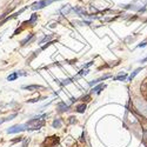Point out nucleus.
Instances as JSON below:
<instances>
[{"label":"nucleus","instance_id":"f257e3e1","mask_svg":"<svg viewBox=\"0 0 147 147\" xmlns=\"http://www.w3.org/2000/svg\"><path fill=\"white\" fill-rule=\"evenodd\" d=\"M27 129V125L26 124H18V125H13L6 129V132L8 134H14V133H19L22 131H26Z\"/></svg>","mask_w":147,"mask_h":147},{"label":"nucleus","instance_id":"f03ea898","mask_svg":"<svg viewBox=\"0 0 147 147\" xmlns=\"http://www.w3.org/2000/svg\"><path fill=\"white\" fill-rule=\"evenodd\" d=\"M54 1H58V0H40V1H38V3H34V4L32 5V9H33V11L41 9V8H44V7L48 6L50 4L54 3Z\"/></svg>","mask_w":147,"mask_h":147},{"label":"nucleus","instance_id":"7ed1b4c3","mask_svg":"<svg viewBox=\"0 0 147 147\" xmlns=\"http://www.w3.org/2000/svg\"><path fill=\"white\" fill-rule=\"evenodd\" d=\"M57 109H58V112H59V113H64V112L68 111V109H69V106L66 105V102L61 101V102H59V104L57 105Z\"/></svg>","mask_w":147,"mask_h":147},{"label":"nucleus","instance_id":"20e7f679","mask_svg":"<svg viewBox=\"0 0 147 147\" xmlns=\"http://www.w3.org/2000/svg\"><path fill=\"white\" fill-rule=\"evenodd\" d=\"M21 88L31 91V92H34V91H38V90H42L44 86H41V85H28V86H22Z\"/></svg>","mask_w":147,"mask_h":147},{"label":"nucleus","instance_id":"39448f33","mask_svg":"<svg viewBox=\"0 0 147 147\" xmlns=\"http://www.w3.org/2000/svg\"><path fill=\"white\" fill-rule=\"evenodd\" d=\"M109 77H111L109 74H106V76H104V77H100V78H98V79H95V80L90 81V82H88V85H90V86H94V85L99 84L100 81H102V80H105V79H107V78H109Z\"/></svg>","mask_w":147,"mask_h":147},{"label":"nucleus","instance_id":"423d86ee","mask_svg":"<svg viewBox=\"0 0 147 147\" xmlns=\"http://www.w3.org/2000/svg\"><path fill=\"white\" fill-rule=\"evenodd\" d=\"M105 87H106V85H105V84H100V85H98V86L93 87V88L91 90V93H100L101 90H104Z\"/></svg>","mask_w":147,"mask_h":147},{"label":"nucleus","instance_id":"0eeeda50","mask_svg":"<svg viewBox=\"0 0 147 147\" xmlns=\"http://www.w3.org/2000/svg\"><path fill=\"white\" fill-rule=\"evenodd\" d=\"M61 126H63V121H61V119H54L53 120V122H52L53 128H60Z\"/></svg>","mask_w":147,"mask_h":147},{"label":"nucleus","instance_id":"6e6552de","mask_svg":"<svg viewBox=\"0 0 147 147\" xmlns=\"http://www.w3.org/2000/svg\"><path fill=\"white\" fill-rule=\"evenodd\" d=\"M71 11H73V8H72V7L69 6V5H66V6H64L63 8L60 9V12H61V13H63L64 16H67V14L69 13Z\"/></svg>","mask_w":147,"mask_h":147},{"label":"nucleus","instance_id":"1a4fd4ad","mask_svg":"<svg viewBox=\"0 0 147 147\" xmlns=\"http://www.w3.org/2000/svg\"><path fill=\"white\" fill-rule=\"evenodd\" d=\"M19 78V73L18 72H13V73H11V74L7 77V81H14Z\"/></svg>","mask_w":147,"mask_h":147},{"label":"nucleus","instance_id":"9d476101","mask_svg":"<svg viewBox=\"0 0 147 147\" xmlns=\"http://www.w3.org/2000/svg\"><path fill=\"white\" fill-rule=\"evenodd\" d=\"M33 38H34V34H33V33H31L28 36H26V38H25V39H24V40L21 41V46H25L27 42L30 44V42H31V40H32Z\"/></svg>","mask_w":147,"mask_h":147},{"label":"nucleus","instance_id":"9b49d317","mask_svg":"<svg viewBox=\"0 0 147 147\" xmlns=\"http://www.w3.org/2000/svg\"><path fill=\"white\" fill-rule=\"evenodd\" d=\"M76 109H77L78 113H84L85 111H86V105H85V104H80V105L77 106Z\"/></svg>","mask_w":147,"mask_h":147},{"label":"nucleus","instance_id":"f8f14e48","mask_svg":"<svg viewBox=\"0 0 147 147\" xmlns=\"http://www.w3.org/2000/svg\"><path fill=\"white\" fill-rule=\"evenodd\" d=\"M73 79H74V78H67V79H65V80H63V81H58V82L61 85V86H65V85H68V84H71Z\"/></svg>","mask_w":147,"mask_h":147},{"label":"nucleus","instance_id":"ddd939ff","mask_svg":"<svg viewBox=\"0 0 147 147\" xmlns=\"http://www.w3.org/2000/svg\"><path fill=\"white\" fill-rule=\"evenodd\" d=\"M38 20V16L36 14H32V18L28 20V21H26V24H30V25H33V24H35V21Z\"/></svg>","mask_w":147,"mask_h":147},{"label":"nucleus","instance_id":"4468645a","mask_svg":"<svg viewBox=\"0 0 147 147\" xmlns=\"http://www.w3.org/2000/svg\"><path fill=\"white\" fill-rule=\"evenodd\" d=\"M140 71H141V68H137V69H136V71H134V72H133V73H132V74H131V76H129V80H132V79H134V77H136V76H137V74H138V73H139V72H140Z\"/></svg>","mask_w":147,"mask_h":147},{"label":"nucleus","instance_id":"2eb2a0df","mask_svg":"<svg viewBox=\"0 0 147 147\" xmlns=\"http://www.w3.org/2000/svg\"><path fill=\"white\" fill-rule=\"evenodd\" d=\"M88 72H90L88 69H85V68H84V69H81V71L78 73V76H86V74H88Z\"/></svg>","mask_w":147,"mask_h":147},{"label":"nucleus","instance_id":"dca6fc26","mask_svg":"<svg viewBox=\"0 0 147 147\" xmlns=\"http://www.w3.org/2000/svg\"><path fill=\"white\" fill-rule=\"evenodd\" d=\"M51 38H52V36H51V35H48V36H45V38H44V39H42V40H41V41H40L39 44H44L45 41H48V40H50Z\"/></svg>","mask_w":147,"mask_h":147},{"label":"nucleus","instance_id":"f3484780","mask_svg":"<svg viewBox=\"0 0 147 147\" xmlns=\"http://www.w3.org/2000/svg\"><path fill=\"white\" fill-rule=\"evenodd\" d=\"M126 77H127L126 74H122V76L117 77V78H115V80H125V79H126Z\"/></svg>","mask_w":147,"mask_h":147},{"label":"nucleus","instance_id":"a211bd4d","mask_svg":"<svg viewBox=\"0 0 147 147\" xmlns=\"http://www.w3.org/2000/svg\"><path fill=\"white\" fill-rule=\"evenodd\" d=\"M74 119H76L74 117H71V118H69V122H71V124H74V122H76Z\"/></svg>","mask_w":147,"mask_h":147},{"label":"nucleus","instance_id":"6ab92c4d","mask_svg":"<svg viewBox=\"0 0 147 147\" xmlns=\"http://www.w3.org/2000/svg\"><path fill=\"white\" fill-rule=\"evenodd\" d=\"M28 142H30V140H25V141H24V145H22V147H27V145H28Z\"/></svg>","mask_w":147,"mask_h":147},{"label":"nucleus","instance_id":"aec40b11","mask_svg":"<svg viewBox=\"0 0 147 147\" xmlns=\"http://www.w3.org/2000/svg\"><path fill=\"white\" fill-rule=\"evenodd\" d=\"M3 122H5V119H1V120H0V125H1Z\"/></svg>","mask_w":147,"mask_h":147},{"label":"nucleus","instance_id":"412c9836","mask_svg":"<svg viewBox=\"0 0 147 147\" xmlns=\"http://www.w3.org/2000/svg\"><path fill=\"white\" fill-rule=\"evenodd\" d=\"M145 61H147V58H145L144 60H141V63H145Z\"/></svg>","mask_w":147,"mask_h":147},{"label":"nucleus","instance_id":"4be33fe9","mask_svg":"<svg viewBox=\"0 0 147 147\" xmlns=\"http://www.w3.org/2000/svg\"><path fill=\"white\" fill-rule=\"evenodd\" d=\"M146 88H147V84H146ZM146 98H147V96H146Z\"/></svg>","mask_w":147,"mask_h":147}]
</instances>
